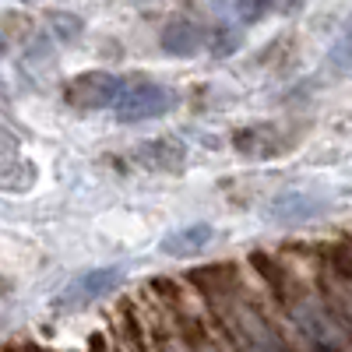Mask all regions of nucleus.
Here are the masks:
<instances>
[{"label":"nucleus","mask_w":352,"mask_h":352,"mask_svg":"<svg viewBox=\"0 0 352 352\" xmlns=\"http://www.w3.org/2000/svg\"><path fill=\"white\" fill-rule=\"evenodd\" d=\"M204 39L208 36H204V28L194 18H173L162 28V50L173 56H194L204 46Z\"/></svg>","instance_id":"1a4fd4ad"},{"label":"nucleus","mask_w":352,"mask_h":352,"mask_svg":"<svg viewBox=\"0 0 352 352\" xmlns=\"http://www.w3.org/2000/svg\"><path fill=\"white\" fill-rule=\"evenodd\" d=\"M240 50V32H229V28H219L215 32V56H229Z\"/></svg>","instance_id":"4468645a"},{"label":"nucleus","mask_w":352,"mask_h":352,"mask_svg":"<svg viewBox=\"0 0 352 352\" xmlns=\"http://www.w3.org/2000/svg\"><path fill=\"white\" fill-rule=\"evenodd\" d=\"M0 53H4V36H0Z\"/></svg>","instance_id":"dca6fc26"},{"label":"nucleus","mask_w":352,"mask_h":352,"mask_svg":"<svg viewBox=\"0 0 352 352\" xmlns=\"http://www.w3.org/2000/svg\"><path fill=\"white\" fill-rule=\"evenodd\" d=\"M317 212H324V201L320 197H310V194H303V190H285V194H278L272 204H268V215H272V222H285V226H296V222H307V219H314Z\"/></svg>","instance_id":"6e6552de"},{"label":"nucleus","mask_w":352,"mask_h":352,"mask_svg":"<svg viewBox=\"0 0 352 352\" xmlns=\"http://www.w3.org/2000/svg\"><path fill=\"white\" fill-rule=\"evenodd\" d=\"M120 282H124V264H106V268L85 272L81 278H74V282L67 285V292L60 296V307L78 310V307H85V303L106 296V292H113Z\"/></svg>","instance_id":"7ed1b4c3"},{"label":"nucleus","mask_w":352,"mask_h":352,"mask_svg":"<svg viewBox=\"0 0 352 352\" xmlns=\"http://www.w3.org/2000/svg\"><path fill=\"white\" fill-rule=\"evenodd\" d=\"M275 4H278L282 14H300L307 8V0H275Z\"/></svg>","instance_id":"2eb2a0df"},{"label":"nucleus","mask_w":352,"mask_h":352,"mask_svg":"<svg viewBox=\"0 0 352 352\" xmlns=\"http://www.w3.org/2000/svg\"><path fill=\"white\" fill-rule=\"evenodd\" d=\"M232 148L247 159H272L289 148V141L278 124H254V127H243L232 134Z\"/></svg>","instance_id":"39448f33"},{"label":"nucleus","mask_w":352,"mask_h":352,"mask_svg":"<svg viewBox=\"0 0 352 352\" xmlns=\"http://www.w3.org/2000/svg\"><path fill=\"white\" fill-rule=\"evenodd\" d=\"M176 106V92L159 81L148 78H120V88L109 102L113 116L120 124H144V120H159Z\"/></svg>","instance_id":"f257e3e1"},{"label":"nucleus","mask_w":352,"mask_h":352,"mask_svg":"<svg viewBox=\"0 0 352 352\" xmlns=\"http://www.w3.org/2000/svg\"><path fill=\"white\" fill-rule=\"evenodd\" d=\"M272 8H275V0H236V14H240L247 25L261 21V18L268 14Z\"/></svg>","instance_id":"f8f14e48"},{"label":"nucleus","mask_w":352,"mask_h":352,"mask_svg":"<svg viewBox=\"0 0 352 352\" xmlns=\"http://www.w3.org/2000/svg\"><path fill=\"white\" fill-rule=\"evenodd\" d=\"M116 88H120V78H113L106 71H85L67 85L64 96L74 109H106L116 96Z\"/></svg>","instance_id":"20e7f679"},{"label":"nucleus","mask_w":352,"mask_h":352,"mask_svg":"<svg viewBox=\"0 0 352 352\" xmlns=\"http://www.w3.org/2000/svg\"><path fill=\"white\" fill-rule=\"evenodd\" d=\"M36 169L21 159L18 141L0 127V190H25L32 187Z\"/></svg>","instance_id":"423d86ee"},{"label":"nucleus","mask_w":352,"mask_h":352,"mask_svg":"<svg viewBox=\"0 0 352 352\" xmlns=\"http://www.w3.org/2000/svg\"><path fill=\"white\" fill-rule=\"evenodd\" d=\"M289 303V317L296 320V328L317 345V349H342L345 345V335L338 328V320L314 300H285Z\"/></svg>","instance_id":"f03ea898"},{"label":"nucleus","mask_w":352,"mask_h":352,"mask_svg":"<svg viewBox=\"0 0 352 352\" xmlns=\"http://www.w3.org/2000/svg\"><path fill=\"white\" fill-rule=\"evenodd\" d=\"M53 32L60 43H71L78 32H81V21L74 14H53Z\"/></svg>","instance_id":"ddd939ff"},{"label":"nucleus","mask_w":352,"mask_h":352,"mask_svg":"<svg viewBox=\"0 0 352 352\" xmlns=\"http://www.w3.org/2000/svg\"><path fill=\"white\" fill-rule=\"evenodd\" d=\"M212 236H215V229H212L208 222L184 226V229L169 232V236L162 240V254H166V257H197L204 247L212 243Z\"/></svg>","instance_id":"9d476101"},{"label":"nucleus","mask_w":352,"mask_h":352,"mask_svg":"<svg viewBox=\"0 0 352 352\" xmlns=\"http://www.w3.org/2000/svg\"><path fill=\"white\" fill-rule=\"evenodd\" d=\"M134 155H138V162H141L144 169H155V173H180V169L187 166V148H184L180 138L144 141Z\"/></svg>","instance_id":"0eeeda50"},{"label":"nucleus","mask_w":352,"mask_h":352,"mask_svg":"<svg viewBox=\"0 0 352 352\" xmlns=\"http://www.w3.org/2000/svg\"><path fill=\"white\" fill-rule=\"evenodd\" d=\"M328 67L335 74H352V14L342 21L338 36H335V46H331V56H328Z\"/></svg>","instance_id":"9b49d317"}]
</instances>
